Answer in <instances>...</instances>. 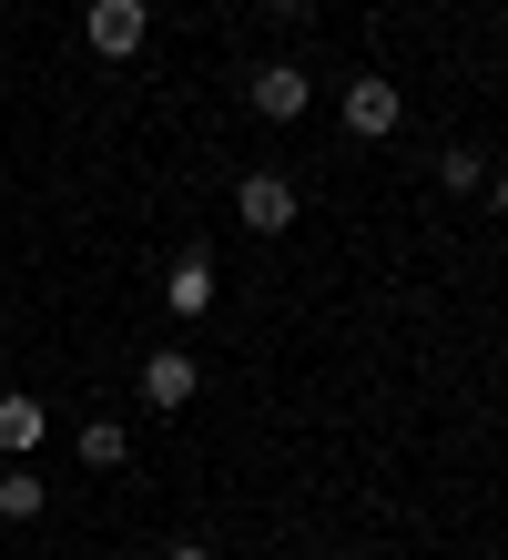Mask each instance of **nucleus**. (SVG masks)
Instances as JSON below:
<instances>
[{"instance_id":"nucleus-11","label":"nucleus","mask_w":508,"mask_h":560,"mask_svg":"<svg viewBox=\"0 0 508 560\" xmlns=\"http://www.w3.org/2000/svg\"><path fill=\"white\" fill-rule=\"evenodd\" d=\"M479 194H488V205L508 214V163H488V184H479Z\"/></svg>"},{"instance_id":"nucleus-13","label":"nucleus","mask_w":508,"mask_h":560,"mask_svg":"<svg viewBox=\"0 0 508 560\" xmlns=\"http://www.w3.org/2000/svg\"><path fill=\"white\" fill-rule=\"evenodd\" d=\"M163 560H214V550H203V540H174V550H163Z\"/></svg>"},{"instance_id":"nucleus-1","label":"nucleus","mask_w":508,"mask_h":560,"mask_svg":"<svg viewBox=\"0 0 508 560\" xmlns=\"http://www.w3.org/2000/svg\"><path fill=\"white\" fill-rule=\"evenodd\" d=\"M82 42H92L102 61H143L153 11H143V0H82Z\"/></svg>"},{"instance_id":"nucleus-2","label":"nucleus","mask_w":508,"mask_h":560,"mask_svg":"<svg viewBox=\"0 0 508 560\" xmlns=\"http://www.w3.org/2000/svg\"><path fill=\"white\" fill-rule=\"evenodd\" d=\"M295 214H305V194L275 174V163H255V174L234 184V224H245V235H285Z\"/></svg>"},{"instance_id":"nucleus-9","label":"nucleus","mask_w":508,"mask_h":560,"mask_svg":"<svg viewBox=\"0 0 508 560\" xmlns=\"http://www.w3.org/2000/svg\"><path fill=\"white\" fill-rule=\"evenodd\" d=\"M72 448H82V469H122V458H132V428L122 418H82Z\"/></svg>"},{"instance_id":"nucleus-5","label":"nucleus","mask_w":508,"mask_h":560,"mask_svg":"<svg viewBox=\"0 0 508 560\" xmlns=\"http://www.w3.org/2000/svg\"><path fill=\"white\" fill-rule=\"evenodd\" d=\"M245 103H255L264 122H305V103H316V82H305L295 61H255V72H245Z\"/></svg>"},{"instance_id":"nucleus-7","label":"nucleus","mask_w":508,"mask_h":560,"mask_svg":"<svg viewBox=\"0 0 508 560\" xmlns=\"http://www.w3.org/2000/svg\"><path fill=\"white\" fill-rule=\"evenodd\" d=\"M42 510H51V479L31 469V458H0V520L21 530V520H42Z\"/></svg>"},{"instance_id":"nucleus-8","label":"nucleus","mask_w":508,"mask_h":560,"mask_svg":"<svg viewBox=\"0 0 508 560\" xmlns=\"http://www.w3.org/2000/svg\"><path fill=\"white\" fill-rule=\"evenodd\" d=\"M42 439H51V418H42V398H21V387H11V398H0V458H31Z\"/></svg>"},{"instance_id":"nucleus-6","label":"nucleus","mask_w":508,"mask_h":560,"mask_svg":"<svg viewBox=\"0 0 508 560\" xmlns=\"http://www.w3.org/2000/svg\"><path fill=\"white\" fill-rule=\"evenodd\" d=\"M163 306H174V316H203V306H214V255H203V245L174 255V276H163Z\"/></svg>"},{"instance_id":"nucleus-12","label":"nucleus","mask_w":508,"mask_h":560,"mask_svg":"<svg viewBox=\"0 0 508 560\" xmlns=\"http://www.w3.org/2000/svg\"><path fill=\"white\" fill-rule=\"evenodd\" d=\"M264 11H275V21H305V11H316V0H264Z\"/></svg>"},{"instance_id":"nucleus-4","label":"nucleus","mask_w":508,"mask_h":560,"mask_svg":"<svg viewBox=\"0 0 508 560\" xmlns=\"http://www.w3.org/2000/svg\"><path fill=\"white\" fill-rule=\"evenodd\" d=\"M132 387H143V408H153V418H174V408L203 398V368H193L184 347H143V377H132Z\"/></svg>"},{"instance_id":"nucleus-10","label":"nucleus","mask_w":508,"mask_h":560,"mask_svg":"<svg viewBox=\"0 0 508 560\" xmlns=\"http://www.w3.org/2000/svg\"><path fill=\"white\" fill-rule=\"evenodd\" d=\"M437 184H448V194H479L488 184V153L479 143H448V153H437Z\"/></svg>"},{"instance_id":"nucleus-3","label":"nucleus","mask_w":508,"mask_h":560,"mask_svg":"<svg viewBox=\"0 0 508 560\" xmlns=\"http://www.w3.org/2000/svg\"><path fill=\"white\" fill-rule=\"evenodd\" d=\"M335 113H346V133H356V143H397V122H406V92H397L387 72H356Z\"/></svg>"}]
</instances>
